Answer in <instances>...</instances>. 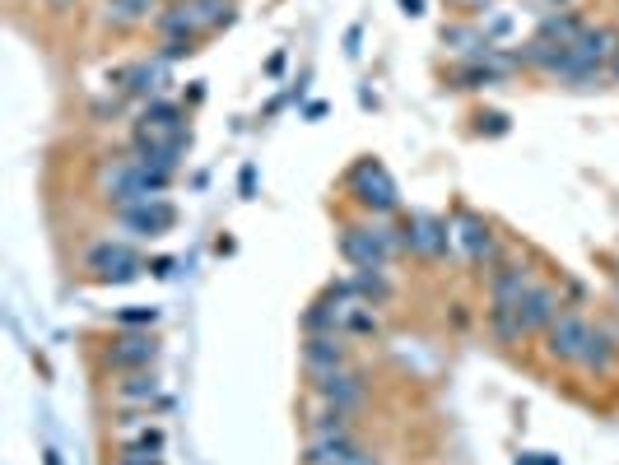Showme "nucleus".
<instances>
[{
	"label": "nucleus",
	"mask_w": 619,
	"mask_h": 465,
	"mask_svg": "<svg viewBox=\"0 0 619 465\" xmlns=\"http://www.w3.org/2000/svg\"><path fill=\"white\" fill-rule=\"evenodd\" d=\"M396 252H401V228L382 224L373 214H368V224L340 228V256H345L354 270H387Z\"/></svg>",
	"instance_id": "f257e3e1"
},
{
	"label": "nucleus",
	"mask_w": 619,
	"mask_h": 465,
	"mask_svg": "<svg viewBox=\"0 0 619 465\" xmlns=\"http://www.w3.org/2000/svg\"><path fill=\"white\" fill-rule=\"evenodd\" d=\"M345 186H350L354 205L364 214H373V219H387V214L401 210V191H396V182H391V173L382 168L377 159H359L345 173Z\"/></svg>",
	"instance_id": "f03ea898"
},
{
	"label": "nucleus",
	"mask_w": 619,
	"mask_h": 465,
	"mask_svg": "<svg viewBox=\"0 0 619 465\" xmlns=\"http://www.w3.org/2000/svg\"><path fill=\"white\" fill-rule=\"evenodd\" d=\"M452 242H457V233H452V224L438 219V214L419 210L401 224V247L424 256V261H447V256H452Z\"/></svg>",
	"instance_id": "7ed1b4c3"
},
{
	"label": "nucleus",
	"mask_w": 619,
	"mask_h": 465,
	"mask_svg": "<svg viewBox=\"0 0 619 465\" xmlns=\"http://www.w3.org/2000/svg\"><path fill=\"white\" fill-rule=\"evenodd\" d=\"M84 270L98 279V284H131L140 275V252H135L131 242H94L89 252H84Z\"/></svg>",
	"instance_id": "20e7f679"
},
{
	"label": "nucleus",
	"mask_w": 619,
	"mask_h": 465,
	"mask_svg": "<svg viewBox=\"0 0 619 465\" xmlns=\"http://www.w3.org/2000/svg\"><path fill=\"white\" fill-rule=\"evenodd\" d=\"M587 331H592V321L582 317V312H573V307H564L559 317L545 326V359L550 363H573L578 368V359H582V345H587Z\"/></svg>",
	"instance_id": "39448f33"
},
{
	"label": "nucleus",
	"mask_w": 619,
	"mask_h": 465,
	"mask_svg": "<svg viewBox=\"0 0 619 465\" xmlns=\"http://www.w3.org/2000/svg\"><path fill=\"white\" fill-rule=\"evenodd\" d=\"M452 233H457V247H461V256H466L471 266L494 270L498 261H503V247H498V233H494V228H489V219H480V214L461 210V214H457V224H452Z\"/></svg>",
	"instance_id": "423d86ee"
},
{
	"label": "nucleus",
	"mask_w": 619,
	"mask_h": 465,
	"mask_svg": "<svg viewBox=\"0 0 619 465\" xmlns=\"http://www.w3.org/2000/svg\"><path fill=\"white\" fill-rule=\"evenodd\" d=\"M312 396L322 400V405H336V410L354 414L368 400V382H364V372H354V368L312 372Z\"/></svg>",
	"instance_id": "0eeeda50"
},
{
	"label": "nucleus",
	"mask_w": 619,
	"mask_h": 465,
	"mask_svg": "<svg viewBox=\"0 0 619 465\" xmlns=\"http://www.w3.org/2000/svg\"><path fill=\"white\" fill-rule=\"evenodd\" d=\"M103 363L112 372H140V368H154L159 363V340L154 331H117L103 349Z\"/></svg>",
	"instance_id": "6e6552de"
},
{
	"label": "nucleus",
	"mask_w": 619,
	"mask_h": 465,
	"mask_svg": "<svg viewBox=\"0 0 619 465\" xmlns=\"http://www.w3.org/2000/svg\"><path fill=\"white\" fill-rule=\"evenodd\" d=\"M117 224L126 233H135V238H163V233L177 228V205L163 196H149L140 205H131V210H117Z\"/></svg>",
	"instance_id": "1a4fd4ad"
},
{
	"label": "nucleus",
	"mask_w": 619,
	"mask_h": 465,
	"mask_svg": "<svg viewBox=\"0 0 619 465\" xmlns=\"http://www.w3.org/2000/svg\"><path fill=\"white\" fill-rule=\"evenodd\" d=\"M117 84H122V98H135V103H154V98L163 93V84H173V75H168V61L149 56V61H135V66H126L122 75H117Z\"/></svg>",
	"instance_id": "9d476101"
},
{
	"label": "nucleus",
	"mask_w": 619,
	"mask_h": 465,
	"mask_svg": "<svg viewBox=\"0 0 619 465\" xmlns=\"http://www.w3.org/2000/svg\"><path fill=\"white\" fill-rule=\"evenodd\" d=\"M303 465H377L359 438H308Z\"/></svg>",
	"instance_id": "9b49d317"
},
{
	"label": "nucleus",
	"mask_w": 619,
	"mask_h": 465,
	"mask_svg": "<svg viewBox=\"0 0 619 465\" xmlns=\"http://www.w3.org/2000/svg\"><path fill=\"white\" fill-rule=\"evenodd\" d=\"M531 284H536V279H531L526 261H498V266L489 270V303L494 307H517Z\"/></svg>",
	"instance_id": "f8f14e48"
},
{
	"label": "nucleus",
	"mask_w": 619,
	"mask_h": 465,
	"mask_svg": "<svg viewBox=\"0 0 619 465\" xmlns=\"http://www.w3.org/2000/svg\"><path fill=\"white\" fill-rule=\"evenodd\" d=\"M303 368H308V372L350 368V345H345V335H340V331L303 335Z\"/></svg>",
	"instance_id": "ddd939ff"
},
{
	"label": "nucleus",
	"mask_w": 619,
	"mask_h": 465,
	"mask_svg": "<svg viewBox=\"0 0 619 465\" xmlns=\"http://www.w3.org/2000/svg\"><path fill=\"white\" fill-rule=\"evenodd\" d=\"M559 312H564V303H559V293H554L550 284H531L526 298L517 303V317H522L526 335H545V326H550Z\"/></svg>",
	"instance_id": "4468645a"
},
{
	"label": "nucleus",
	"mask_w": 619,
	"mask_h": 465,
	"mask_svg": "<svg viewBox=\"0 0 619 465\" xmlns=\"http://www.w3.org/2000/svg\"><path fill=\"white\" fill-rule=\"evenodd\" d=\"M615 363H619V335L606 331V326H592V331H587V345H582L578 368L592 372V377H610Z\"/></svg>",
	"instance_id": "2eb2a0df"
},
{
	"label": "nucleus",
	"mask_w": 619,
	"mask_h": 465,
	"mask_svg": "<svg viewBox=\"0 0 619 465\" xmlns=\"http://www.w3.org/2000/svg\"><path fill=\"white\" fill-rule=\"evenodd\" d=\"M573 52H578L582 66L606 70L610 61H615V52H619V33H610L606 24H587L578 33V42H573Z\"/></svg>",
	"instance_id": "dca6fc26"
},
{
	"label": "nucleus",
	"mask_w": 619,
	"mask_h": 465,
	"mask_svg": "<svg viewBox=\"0 0 619 465\" xmlns=\"http://www.w3.org/2000/svg\"><path fill=\"white\" fill-rule=\"evenodd\" d=\"M177 131H187V112H182V103H173V98H154V103H145L135 135H154V140H163V135H177Z\"/></svg>",
	"instance_id": "f3484780"
},
{
	"label": "nucleus",
	"mask_w": 619,
	"mask_h": 465,
	"mask_svg": "<svg viewBox=\"0 0 619 465\" xmlns=\"http://www.w3.org/2000/svg\"><path fill=\"white\" fill-rule=\"evenodd\" d=\"M159 14V0H108L103 5V24L117 28V33H131L140 24H154Z\"/></svg>",
	"instance_id": "a211bd4d"
},
{
	"label": "nucleus",
	"mask_w": 619,
	"mask_h": 465,
	"mask_svg": "<svg viewBox=\"0 0 619 465\" xmlns=\"http://www.w3.org/2000/svg\"><path fill=\"white\" fill-rule=\"evenodd\" d=\"M112 396H117V405H149V400H159L163 396L159 372H154V368L122 372V382L112 386Z\"/></svg>",
	"instance_id": "6ab92c4d"
},
{
	"label": "nucleus",
	"mask_w": 619,
	"mask_h": 465,
	"mask_svg": "<svg viewBox=\"0 0 619 465\" xmlns=\"http://www.w3.org/2000/svg\"><path fill=\"white\" fill-rule=\"evenodd\" d=\"M187 10L201 33H219V28H229L233 19H238V5H233V0H187Z\"/></svg>",
	"instance_id": "aec40b11"
},
{
	"label": "nucleus",
	"mask_w": 619,
	"mask_h": 465,
	"mask_svg": "<svg viewBox=\"0 0 619 465\" xmlns=\"http://www.w3.org/2000/svg\"><path fill=\"white\" fill-rule=\"evenodd\" d=\"M582 14H573V10H550L545 19H540V28H536V38H545V42H578V33H582Z\"/></svg>",
	"instance_id": "412c9836"
},
{
	"label": "nucleus",
	"mask_w": 619,
	"mask_h": 465,
	"mask_svg": "<svg viewBox=\"0 0 619 465\" xmlns=\"http://www.w3.org/2000/svg\"><path fill=\"white\" fill-rule=\"evenodd\" d=\"M489 335H494L498 345H508V349L522 345L526 326H522V317H517V307H494L489 303Z\"/></svg>",
	"instance_id": "4be33fe9"
},
{
	"label": "nucleus",
	"mask_w": 619,
	"mask_h": 465,
	"mask_svg": "<svg viewBox=\"0 0 619 465\" xmlns=\"http://www.w3.org/2000/svg\"><path fill=\"white\" fill-rule=\"evenodd\" d=\"M308 433L312 438H350V414L336 405H322V410H312Z\"/></svg>",
	"instance_id": "5701e85b"
},
{
	"label": "nucleus",
	"mask_w": 619,
	"mask_h": 465,
	"mask_svg": "<svg viewBox=\"0 0 619 465\" xmlns=\"http://www.w3.org/2000/svg\"><path fill=\"white\" fill-rule=\"evenodd\" d=\"M154 33H159V38H177V33H201V28H196V19H191L187 0H177V5L154 14Z\"/></svg>",
	"instance_id": "b1692460"
},
{
	"label": "nucleus",
	"mask_w": 619,
	"mask_h": 465,
	"mask_svg": "<svg viewBox=\"0 0 619 465\" xmlns=\"http://www.w3.org/2000/svg\"><path fill=\"white\" fill-rule=\"evenodd\" d=\"M354 289H359V298L368 307H382L391 298V279L387 270H354Z\"/></svg>",
	"instance_id": "393cba45"
},
{
	"label": "nucleus",
	"mask_w": 619,
	"mask_h": 465,
	"mask_svg": "<svg viewBox=\"0 0 619 465\" xmlns=\"http://www.w3.org/2000/svg\"><path fill=\"white\" fill-rule=\"evenodd\" d=\"M443 42L452 47V52H461V56H475L480 47H489L485 28H475V24H447L443 28Z\"/></svg>",
	"instance_id": "a878e982"
},
{
	"label": "nucleus",
	"mask_w": 619,
	"mask_h": 465,
	"mask_svg": "<svg viewBox=\"0 0 619 465\" xmlns=\"http://www.w3.org/2000/svg\"><path fill=\"white\" fill-rule=\"evenodd\" d=\"M196 42H201V33H177V38H159V52H154V56L173 66V61H182V56L196 52Z\"/></svg>",
	"instance_id": "bb28decb"
},
{
	"label": "nucleus",
	"mask_w": 619,
	"mask_h": 465,
	"mask_svg": "<svg viewBox=\"0 0 619 465\" xmlns=\"http://www.w3.org/2000/svg\"><path fill=\"white\" fill-rule=\"evenodd\" d=\"M154 321H159V307H122L117 312L122 331H154Z\"/></svg>",
	"instance_id": "cd10ccee"
},
{
	"label": "nucleus",
	"mask_w": 619,
	"mask_h": 465,
	"mask_svg": "<svg viewBox=\"0 0 619 465\" xmlns=\"http://www.w3.org/2000/svg\"><path fill=\"white\" fill-rule=\"evenodd\" d=\"M382 331V321H377V312L368 303H359L350 312V321H345V335H377Z\"/></svg>",
	"instance_id": "c85d7f7f"
},
{
	"label": "nucleus",
	"mask_w": 619,
	"mask_h": 465,
	"mask_svg": "<svg viewBox=\"0 0 619 465\" xmlns=\"http://www.w3.org/2000/svg\"><path fill=\"white\" fill-rule=\"evenodd\" d=\"M480 28H485V42H494L498 47V42L512 33V14H485V24Z\"/></svg>",
	"instance_id": "c756f323"
},
{
	"label": "nucleus",
	"mask_w": 619,
	"mask_h": 465,
	"mask_svg": "<svg viewBox=\"0 0 619 465\" xmlns=\"http://www.w3.org/2000/svg\"><path fill=\"white\" fill-rule=\"evenodd\" d=\"M112 465H163V461H159V456H149V452H131V447H122Z\"/></svg>",
	"instance_id": "7c9ffc66"
},
{
	"label": "nucleus",
	"mask_w": 619,
	"mask_h": 465,
	"mask_svg": "<svg viewBox=\"0 0 619 465\" xmlns=\"http://www.w3.org/2000/svg\"><path fill=\"white\" fill-rule=\"evenodd\" d=\"M480 131L503 135V131H508V117H503V112H489V117H480Z\"/></svg>",
	"instance_id": "2f4dec72"
},
{
	"label": "nucleus",
	"mask_w": 619,
	"mask_h": 465,
	"mask_svg": "<svg viewBox=\"0 0 619 465\" xmlns=\"http://www.w3.org/2000/svg\"><path fill=\"white\" fill-rule=\"evenodd\" d=\"M452 10H466V14H489V0H447Z\"/></svg>",
	"instance_id": "473e14b6"
},
{
	"label": "nucleus",
	"mask_w": 619,
	"mask_h": 465,
	"mask_svg": "<svg viewBox=\"0 0 619 465\" xmlns=\"http://www.w3.org/2000/svg\"><path fill=\"white\" fill-rule=\"evenodd\" d=\"M149 275L168 279V275H173V261H168V256H159V261H149Z\"/></svg>",
	"instance_id": "72a5a7b5"
},
{
	"label": "nucleus",
	"mask_w": 619,
	"mask_h": 465,
	"mask_svg": "<svg viewBox=\"0 0 619 465\" xmlns=\"http://www.w3.org/2000/svg\"><path fill=\"white\" fill-rule=\"evenodd\" d=\"M238 182H243V196H252V191H256V168H252V163L243 168V177H238Z\"/></svg>",
	"instance_id": "f704fd0d"
},
{
	"label": "nucleus",
	"mask_w": 619,
	"mask_h": 465,
	"mask_svg": "<svg viewBox=\"0 0 619 465\" xmlns=\"http://www.w3.org/2000/svg\"><path fill=\"white\" fill-rule=\"evenodd\" d=\"M401 10L410 14V19H419V14H424V0H401Z\"/></svg>",
	"instance_id": "c9c22d12"
},
{
	"label": "nucleus",
	"mask_w": 619,
	"mask_h": 465,
	"mask_svg": "<svg viewBox=\"0 0 619 465\" xmlns=\"http://www.w3.org/2000/svg\"><path fill=\"white\" fill-rule=\"evenodd\" d=\"M345 52L359 56V28H350V33H345Z\"/></svg>",
	"instance_id": "e433bc0d"
},
{
	"label": "nucleus",
	"mask_w": 619,
	"mask_h": 465,
	"mask_svg": "<svg viewBox=\"0 0 619 465\" xmlns=\"http://www.w3.org/2000/svg\"><path fill=\"white\" fill-rule=\"evenodd\" d=\"M47 5H52L56 14H61V10H75V0H47Z\"/></svg>",
	"instance_id": "4c0bfd02"
},
{
	"label": "nucleus",
	"mask_w": 619,
	"mask_h": 465,
	"mask_svg": "<svg viewBox=\"0 0 619 465\" xmlns=\"http://www.w3.org/2000/svg\"><path fill=\"white\" fill-rule=\"evenodd\" d=\"M42 465H61V456H56V452H42Z\"/></svg>",
	"instance_id": "58836bf2"
},
{
	"label": "nucleus",
	"mask_w": 619,
	"mask_h": 465,
	"mask_svg": "<svg viewBox=\"0 0 619 465\" xmlns=\"http://www.w3.org/2000/svg\"><path fill=\"white\" fill-rule=\"evenodd\" d=\"M610 80L619 84V52H615V61H610Z\"/></svg>",
	"instance_id": "ea45409f"
},
{
	"label": "nucleus",
	"mask_w": 619,
	"mask_h": 465,
	"mask_svg": "<svg viewBox=\"0 0 619 465\" xmlns=\"http://www.w3.org/2000/svg\"><path fill=\"white\" fill-rule=\"evenodd\" d=\"M554 10H573V0H550Z\"/></svg>",
	"instance_id": "a19ab883"
}]
</instances>
